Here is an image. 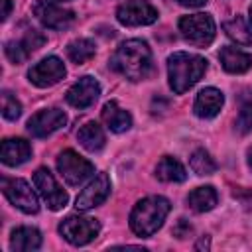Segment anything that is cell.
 <instances>
[{
	"mask_svg": "<svg viewBox=\"0 0 252 252\" xmlns=\"http://www.w3.org/2000/svg\"><path fill=\"white\" fill-rule=\"evenodd\" d=\"M108 65L128 81H144L150 77L154 67L152 51L142 39H126L116 47Z\"/></svg>",
	"mask_w": 252,
	"mask_h": 252,
	"instance_id": "cell-1",
	"label": "cell"
},
{
	"mask_svg": "<svg viewBox=\"0 0 252 252\" xmlns=\"http://www.w3.org/2000/svg\"><path fill=\"white\" fill-rule=\"evenodd\" d=\"M207 71V59L195 53H185L177 51L169 55L167 59V77H169V87L175 94H183L189 91Z\"/></svg>",
	"mask_w": 252,
	"mask_h": 252,
	"instance_id": "cell-2",
	"label": "cell"
},
{
	"mask_svg": "<svg viewBox=\"0 0 252 252\" xmlns=\"http://www.w3.org/2000/svg\"><path fill=\"white\" fill-rule=\"evenodd\" d=\"M169 201L161 195H152L140 199L130 213V228L138 236H152L161 228L165 217L169 215Z\"/></svg>",
	"mask_w": 252,
	"mask_h": 252,
	"instance_id": "cell-3",
	"label": "cell"
},
{
	"mask_svg": "<svg viewBox=\"0 0 252 252\" xmlns=\"http://www.w3.org/2000/svg\"><path fill=\"white\" fill-rule=\"evenodd\" d=\"M179 32L181 35L197 45V47H207L213 39H215V20L211 18V14L205 12H197V14H189L179 18Z\"/></svg>",
	"mask_w": 252,
	"mask_h": 252,
	"instance_id": "cell-4",
	"label": "cell"
},
{
	"mask_svg": "<svg viewBox=\"0 0 252 252\" xmlns=\"http://www.w3.org/2000/svg\"><path fill=\"white\" fill-rule=\"evenodd\" d=\"M61 236L73 244V246H85L91 240H94L100 232V224L96 219L81 217V215H69L59 222Z\"/></svg>",
	"mask_w": 252,
	"mask_h": 252,
	"instance_id": "cell-5",
	"label": "cell"
},
{
	"mask_svg": "<svg viewBox=\"0 0 252 252\" xmlns=\"http://www.w3.org/2000/svg\"><path fill=\"white\" fill-rule=\"evenodd\" d=\"M57 169L67 185H81L94 173V165L73 150H63L57 156Z\"/></svg>",
	"mask_w": 252,
	"mask_h": 252,
	"instance_id": "cell-6",
	"label": "cell"
},
{
	"mask_svg": "<svg viewBox=\"0 0 252 252\" xmlns=\"http://www.w3.org/2000/svg\"><path fill=\"white\" fill-rule=\"evenodd\" d=\"M2 191L6 195V199L16 207L20 209L22 213L26 215H33L39 211V203H37V197L32 189V185L26 181V179H8V177H2Z\"/></svg>",
	"mask_w": 252,
	"mask_h": 252,
	"instance_id": "cell-7",
	"label": "cell"
},
{
	"mask_svg": "<svg viewBox=\"0 0 252 252\" xmlns=\"http://www.w3.org/2000/svg\"><path fill=\"white\" fill-rule=\"evenodd\" d=\"M33 185H35L37 193L41 195V199L45 201V205L51 211H59V209H63L67 205V201H69L67 191L55 181L53 173L47 167L35 169V173H33Z\"/></svg>",
	"mask_w": 252,
	"mask_h": 252,
	"instance_id": "cell-8",
	"label": "cell"
},
{
	"mask_svg": "<svg viewBox=\"0 0 252 252\" xmlns=\"http://www.w3.org/2000/svg\"><path fill=\"white\" fill-rule=\"evenodd\" d=\"M158 10L146 0H126L116 10V20L122 26H150L158 20Z\"/></svg>",
	"mask_w": 252,
	"mask_h": 252,
	"instance_id": "cell-9",
	"label": "cell"
},
{
	"mask_svg": "<svg viewBox=\"0 0 252 252\" xmlns=\"http://www.w3.org/2000/svg\"><path fill=\"white\" fill-rule=\"evenodd\" d=\"M33 16L39 20L41 26H45L47 30H65L73 24L75 14L51 0H35L32 6Z\"/></svg>",
	"mask_w": 252,
	"mask_h": 252,
	"instance_id": "cell-10",
	"label": "cell"
},
{
	"mask_svg": "<svg viewBox=\"0 0 252 252\" xmlns=\"http://www.w3.org/2000/svg\"><path fill=\"white\" fill-rule=\"evenodd\" d=\"M65 77V65L59 57L49 55L45 59H41L39 63H35L30 71H28V79L30 83H33L39 89H47L57 85L61 79Z\"/></svg>",
	"mask_w": 252,
	"mask_h": 252,
	"instance_id": "cell-11",
	"label": "cell"
},
{
	"mask_svg": "<svg viewBox=\"0 0 252 252\" xmlns=\"http://www.w3.org/2000/svg\"><path fill=\"white\" fill-rule=\"evenodd\" d=\"M67 124V114L61 108H45L28 120V132L33 138H47Z\"/></svg>",
	"mask_w": 252,
	"mask_h": 252,
	"instance_id": "cell-12",
	"label": "cell"
},
{
	"mask_svg": "<svg viewBox=\"0 0 252 252\" xmlns=\"http://www.w3.org/2000/svg\"><path fill=\"white\" fill-rule=\"evenodd\" d=\"M45 43V35L37 30H28L22 37L18 39H10L4 45V53L12 63H24L33 51H37L41 45Z\"/></svg>",
	"mask_w": 252,
	"mask_h": 252,
	"instance_id": "cell-13",
	"label": "cell"
},
{
	"mask_svg": "<svg viewBox=\"0 0 252 252\" xmlns=\"http://www.w3.org/2000/svg\"><path fill=\"white\" fill-rule=\"evenodd\" d=\"M108 195H110V179H108L106 173H98V175H94V179L79 193L75 207H77L79 211L94 209V207L102 205Z\"/></svg>",
	"mask_w": 252,
	"mask_h": 252,
	"instance_id": "cell-14",
	"label": "cell"
},
{
	"mask_svg": "<svg viewBox=\"0 0 252 252\" xmlns=\"http://www.w3.org/2000/svg\"><path fill=\"white\" fill-rule=\"evenodd\" d=\"M98 94H100V85H98V81L94 79V77H91V75H85V77H81L69 91H67V102L71 104V106H75V108H89L91 104H94L96 102V98H98Z\"/></svg>",
	"mask_w": 252,
	"mask_h": 252,
	"instance_id": "cell-15",
	"label": "cell"
},
{
	"mask_svg": "<svg viewBox=\"0 0 252 252\" xmlns=\"http://www.w3.org/2000/svg\"><path fill=\"white\" fill-rule=\"evenodd\" d=\"M32 158V146L24 138H6L0 148V159L4 165L16 167Z\"/></svg>",
	"mask_w": 252,
	"mask_h": 252,
	"instance_id": "cell-16",
	"label": "cell"
},
{
	"mask_svg": "<svg viewBox=\"0 0 252 252\" xmlns=\"http://www.w3.org/2000/svg\"><path fill=\"white\" fill-rule=\"evenodd\" d=\"M222 104H224V94L215 87H207L197 94L193 110L199 118H215L220 112Z\"/></svg>",
	"mask_w": 252,
	"mask_h": 252,
	"instance_id": "cell-17",
	"label": "cell"
},
{
	"mask_svg": "<svg viewBox=\"0 0 252 252\" xmlns=\"http://www.w3.org/2000/svg\"><path fill=\"white\" fill-rule=\"evenodd\" d=\"M219 59L222 63V69L226 73H232V75L246 73L252 67V55L246 53V51H242V49H236L232 45L222 47L220 53H219Z\"/></svg>",
	"mask_w": 252,
	"mask_h": 252,
	"instance_id": "cell-18",
	"label": "cell"
},
{
	"mask_svg": "<svg viewBox=\"0 0 252 252\" xmlns=\"http://www.w3.org/2000/svg\"><path fill=\"white\" fill-rule=\"evenodd\" d=\"M41 246V232L35 226H18L10 234V248L14 252H33Z\"/></svg>",
	"mask_w": 252,
	"mask_h": 252,
	"instance_id": "cell-19",
	"label": "cell"
},
{
	"mask_svg": "<svg viewBox=\"0 0 252 252\" xmlns=\"http://www.w3.org/2000/svg\"><path fill=\"white\" fill-rule=\"evenodd\" d=\"M102 120L106 124L108 130L120 134V132H126L130 130L132 126V116L128 110L120 108L116 100H108L104 106H102Z\"/></svg>",
	"mask_w": 252,
	"mask_h": 252,
	"instance_id": "cell-20",
	"label": "cell"
},
{
	"mask_svg": "<svg viewBox=\"0 0 252 252\" xmlns=\"http://www.w3.org/2000/svg\"><path fill=\"white\" fill-rule=\"evenodd\" d=\"M77 140L79 144L87 150V152H100L104 148V142H106V136H104V130L96 124V122H85L79 132H77Z\"/></svg>",
	"mask_w": 252,
	"mask_h": 252,
	"instance_id": "cell-21",
	"label": "cell"
},
{
	"mask_svg": "<svg viewBox=\"0 0 252 252\" xmlns=\"http://www.w3.org/2000/svg\"><path fill=\"white\" fill-rule=\"evenodd\" d=\"M156 177L165 183H181L187 179V173L179 159L171 156H163L156 165Z\"/></svg>",
	"mask_w": 252,
	"mask_h": 252,
	"instance_id": "cell-22",
	"label": "cell"
},
{
	"mask_svg": "<svg viewBox=\"0 0 252 252\" xmlns=\"http://www.w3.org/2000/svg\"><path fill=\"white\" fill-rule=\"evenodd\" d=\"M217 201H219V195H217V191H215L211 185L197 187V189H193V191L187 195L189 207H191L193 211H197V213H207V211L215 209Z\"/></svg>",
	"mask_w": 252,
	"mask_h": 252,
	"instance_id": "cell-23",
	"label": "cell"
},
{
	"mask_svg": "<svg viewBox=\"0 0 252 252\" xmlns=\"http://www.w3.org/2000/svg\"><path fill=\"white\" fill-rule=\"evenodd\" d=\"M222 30L238 45H252V28L246 24L242 16H234L232 20H226L222 24Z\"/></svg>",
	"mask_w": 252,
	"mask_h": 252,
	"instance_id": "cell-24",
	"label": "cell"
},
{
	"mask_svg": "<svg viewBox=\"0 0 252 252\" xmlns=\"http://www.w3.org/2000/svg\"><path fill=\"white\" fill-rule=\"evenodd\" d=\"M67 55L73 63L77 65H83L87 63L89 59L94 57V43L87 37H79V39H73L69 45H67Z\"/></svg>",
	"mask_w": 252,
	"mask_h": 252,
	"instance_id": "cell-25",
	"label": "cell"
},
{
	"mask_svg": "<svg viewBox=\"0 0 252 252\" xmlns=\"http://www.w3.org/2000/svg\"><path fill=\"white\" fill-rule=\"evenodd\" d=\"M189 165H191V169H193L197 175H211V173L217 171L215 159H213L211 154H209L207 150H203V148H199V150H195V152L191 154Z\"/></svg>",
	"mask_w": 252,
	"mask_h": 252,
	"instance_id": "cell-26",
	"label": "cell"
},
{
	"mask_svg": "<svg viewBox=\"0 0 252 252\" xmlns=\"http://www.w3.org/2000/svg\"><path fill=\"white\" fill-rule=\"evenodd\" d=\"M22 114V104L16 96H12V93L4 91L2 93V116L6 120H18Z\"/></svg>",
	"mask_w": 252,
	"mask_h": 252,
	"instance_id": "cell-27",
	"label": "cell"
},
{
	"mask_svg": "<svg viewBox=\"0 0 252 252\" xmlns=\"http://www.w3.org/2000/svg\"><path fill=\"white\" fill-rule=\"evenodd\" d=\"M236 130L240 134L252 132V100L242 102L240 112H238V118H236Z\"/></svg>",
	"mask_w": 252,
	"mask_h": 252,
	"instance_id": "cell-28",
	"label": "cell"
},
{
	"mask_svg": "<svg viewBox=\"0 0 252 252\" xmlns=\"http://www.w3.org/2000/svg\"><path fill=\"white\" fill-rule=\"evenodd\" d=\"M189 232H191V224H189L185 219H179L177 224L173 226V234H175L177 238H185V236H189Z\"/></svg>",
	"mask_w": 252,
	"mask_h": 252,
	"instance_id": "cell-29",
	"label": "cell"
},
{
	"mask_svg": "<svg viewBox=\"0 0 252 252\" xmlns=\"http://www.w3.org/2000/svg\"><path fill=\"white\" fill-rule=\"evenodd\" d=\"M0 4H2V12H0V18H2V22H4V20H8V16H10V10H12V2H10V0H0Z\"/></svg>",
	"mask_w": 252,
	"mask_h": 252,
	"instance_id": "cell-30",
	"label": "cell"
},
{
	"mask_svg": "<svg viewBox=\"0 0 252 252\" xmlns=\"http://www.w3.org/2000/svg\"><path fill=\"white\" fill-rule=\"evenodd\" d=\"M181 6H187V8H199V6H203L207 0H177Z\"/></svg>",
	"mask_w": 252,
	"mask_h": 252,
	"instance_id": "cell-31",
	"label": "cell"
},
{
	"mask_svg": "<svg viewBox=\"0 0 252 252\" xmlns=\"http://www.w3.org/2000/svg\"><path fill=\"white\" fill-rule=\"evenodd\" d=\"M203 246H205V248H207V246H209V242H207V240H205V238H203V240H201V242H199V244H197V248H203Z\"/></svg>",
	"mask_w": 252,
	"mask_h": 252,
	"instance_id": "cell-32",
	"label": "cell"
},
{
	"mask_svg": "<svg viewBox=\"0 0 252 252\" xmlns=\"http://www.w3.org/2000/svg\"><path fill=\"white\" fill-rule=\"evenodd\" d=\"M248 165H250V167H252V148H250V150H248Z\"/></svg>",
	"mask_w": 252,
	"mask_h": 252,
	"instance_id": "cell-33",
	"label": "cell"
},
{
	"mask_svg": "<svg viewBox=\"0 0 252 252\" xmlns=\"http://www.w3.org/2000/svg\"><path fill=\"white\" fill-rule=\"evenodd\" d=\"M250 22H252V8H250Z\"/></svg>",
	"mask_w": 252,
	"mask_h": 252,
	"instance_id": "cell-34",
	"label": "cell"
},
{
	"mask_svg": "<svg viewBox=\"0 0 252 252\" xmlns=\"http://www.w3.org/2000/svg\"><path fill=\"white\" fill-rule=\"evenodd\" d=\"M59 2H69V0H59Z\"/></svg>",
	"mask_w": 252,
	"mask_h": 252,
	"instance_id": "cell-35",
	"label": "cell"
}]
</instances>
